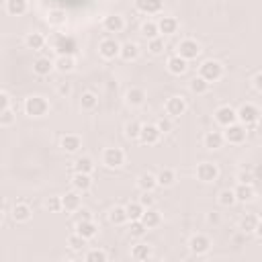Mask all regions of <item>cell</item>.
<instances>
[{
  "label": "cell",
  "mask_w": 262,
  "mask_h": 262,
  "mask_svg": "<svg viewBox=\"0 0 262 262\" xmlns=\"http://www.w3.org/2000/svg\"><path fill=\"white\" fill-rule=\"evenodd\" d=\"M158 29H160V35H174L178 31V21L174 17H162L158 21Z\"/></svg>",
  "instance_id": "4316f807"
},
{
  "label": "cell",
  "mask_w": 262,
  "mask_h": 262,
  "mask_svg": "<svg viewBox=\"0 0 262 262\" xmlns=\"http://www.w3.org/2000/svg\"><path fill=\"white\" fill-rule=\"evenodd\" d=\"M109 221H111L113 225H123V223H127V221H129L127 209H125V207H113L111 213H109Z\"/></svg>",
  "instance_id": "8d00e7d4"
},
{
  "label": "cell",
  "mask_w": 262,
  "mask_h": 262,
  "mask_svg": "<svg viewBox=\"0 0 262 262\" xmlns=\"http://www.w3.org/2000/svg\"><path fill=\"white\" fill-rule=\"evenodd\" d=\"M199 76L205 78L207 82H217L223 76V66L217 60H205L199 68Z\"/></svg>",
  "instance_id": "3957f363"
},
{
  "label": "cell",
  "mask_w": 262,
  "mask_h": 262,
  "mask_svg": "<svg viewBox=\"0 0 262 262\" xmlns=\"http://www.w3.org/2000/svg\"><path fill=\"white\" fill-rule=\"evenodd\" d=\"M140 131H142V123H138V121H131L125 125V136L129 140H140Z\"/></svg>",
  "instance_id": "7dc6e473"
},
{
  "label": "cell",
  "mask_w": 262,
  "mask_h": 262,
  "mask_svg": "<svg viewBox=\"0 0 262 262\" xmlns=\"http://www.w3.org/2000/svg\"><path fill=\"white\" fill-rule=\"evenodd\" d=\"M164 109H166V115H168V117L176 119V117H180V115L187 113V100H185L182 96H170V98L166 100Z\"/></svg>",
  "instance_id": "7c38bea8"
},
{
  "label": "cell",
  "mask_w": 262,
  "mask_h": 262,
  "mask_svg": "<svg viewBox=\"0 0 262 262\" xmlns=\"http://www.w3.org/2000/svg\"><path fill=\"white\" fill-rule=\"evenodd\" d=\"M140 203H142L146 209H150V207H154L156 199H154V195H152L150 191H144V193H142V197H140Z\"/></svg>",
  "instance_id": "f5cc1de1"
},
{
  "label": "cell",
  "mask_w": 262,
  "mask_h": 262,
  "mask_svg": "<svg viewBox=\"0 0 262 262\" xmlns=\"http://www.w3.org/2000/svg\"><path fill=\"white\" fill-rule=\"evenodd\" d=\"M217 176H219V168H217V164H213V162H201L199 166H197V178L201 180V182H215L217 180Z\"/></svg>",
  "instance_id": "9c48e42d"
},
{
  "label": "cell",
  "mask_w": 262,
  "mask_h": 262,
  "mask_svg": "<svg viewBox=\"0 0 262 262\" xmlns=\"http://www.w3.org/2000/svg\"><path fill=\"white\" fill-rule=\"evenodd\" d=\"M138 187H140L142 193H144V191H150V193H152V191L158 187V176L152 174V172H144V174L138 176Z\"/></svg>",
  "instance_id": "484cf974"
},
{
  "label": "cell",
  "mask_w": 262,
  "mask_h": 262,
  "mask_svg": "<svg viewBox=\"0 0 262 262\" xmlns=\"http://www.w3.org/2000/svg\"><path fill=\"white\" fill-rule=\"evenodd\" d=\"M5 109H11V96L9 92H0V111Z\"/></svg>",
  "instance_id": "11a10c76"
},
{
  "label": "cell",
  "mask_w": 262,
  "mask_h": 262,
  "mask_svg": "<svg viewBox=\"0 0 262 262\" xmlns=\"http://www.w3.org/2000/svg\"><path fill=\"white\" fill-rule=\"evenodd\" d=\"M207 223H209V225H219V223H221V215H219L217 211L207 213Z\"/></svg>",
  "instance_id": "9f6ffc18"
},
{
  "label": "cell",
  "mask_w": 262,
  "mask_h": 262,
  "mask_svg": "<svg viewBox=\"0 0 262 262\" xmlns=\"http://www.w3.org/2000/svg\"><path fill=\"white\" fill-rule=\"evenodd\" d=\"M146 98H148V96H146V90L140 88V86L129 88L127 94H125V100H127L129 107H142V104L146 102Z\"/></svg>",
  "instance_id": "2e32d148"
},
{
  "label": "cell",
  "mask_w": 262,
  "mask_h": 262,
  "mask_svg": "<svg viewBox=\"0 0 262 262\" xmlns=\"http://www.w3.org/2000/svg\"><path fill=\"white\" fill-rule=\"evenodd\" d=\"M17 115L13 113V109H5V111H0V127H11L15 123Z\"/></svg>",
  "instance_id": "f907efd6"
},
{
  "label": "cell",
  "mask_w": 262,
  "mask_h": 262,
  "mask_svg": "<svg viewBox=\"0 0 262 262\" xmlns=\"http://www.w3.org/2000/svg\"><path fill=\"white\" fill-rule=\"evenodd\" d=\"M25 43H27V47H29V49L39 51V49H43V45H45V37H43L41 33L33 31V33H29V35L25 37Z\"/></svg>",
  "instance_id": "836d02e7"
},
{
  "label": "cell",
  "mask_w": 262,
  "mask_h": 262,
  "mask_svg": "<svg viewBox=\"0 0 262 262\" xmlns=\"http://www.w3.org/2000/svg\"><path fill=\"white\" fill-rule=\"evenodd\" d=\"M80 107H82V111H94L98 107V96L94 92H82Z\"/></svg>",
  "instance_id": "ab89813d"
},
{
  "label": "cell",
  "mask_w": 262,
  "mask_h": 262,
  "mask_svg": "<svg viewBox=\"0 0 262 262\" xmlns=\"http://www.w3.org/2000/svg\"><path fill=\"white\" fill-rule=\"evenodd\" d=\"M148 231V227L144 225L142 219H136V221H129V233L134 235V238H142L144 233Z\"/></svg>",
  "instance_id": "c3c4849f"
},
{
  "label": "cell",
  "mask_w": 262,
  "mask_h": 262,
  "mask_svg": "<svg viewBox=\"0 0 262 262\" xmlns=\"http://www.w3.org/2000/svg\"><path fill=\"white\" fill-rule=\"evenodd\" d=\"M13 219L17 221V223H27L31 217H33V209L27 205V203H17L15 207H13Z\"/></svg>",
  "instance_id": "7402d4cb"
},
{
  "label": "cell",
  "mask_w": 262,
  "mask_h": 262,
  "mask_svg": "<svg viewBox=\"0 0 262 262\" xmlns=\"http://www.w3.org/2000/svg\"><path fill=\"white\" fill-rule=\"evenodd\" d=\"M254 233H256V235H258V238L262 240V219L258 221V225H256V231H254Z\"/></svg>",
  "instance_id": "94428289"
},
{
  "label": "cell",
  "mask_w": 262,
  "mask_h": 262,
  "mask_svg": "<svg viewBox=\"0 0 262 262\" xmlns=\"http://www.w3.org/2000/svg\"><path fill=\"white\" fill-rule=\"evenodd\" d=\"M260 115H262L260 109L256 104H252V102H246V104H242L238 109V121L244 123L246 127H254L260 121Z\"/></svg>",
  "instance_id": "277c9868"
},
{
  "label": "cell",
  "mask_w": 262,
  "mask_h": 262,
  "mask_svg": "<svg viewBox=\"0 0 262 262\" xmlns=\"http://www.w3.org/2000/svg\"><path fill=\"white\" fill-rule=\"evenodd\" d=\"M211 238L209 235H205V233H195L191 240H189V250L193 252V254H197V256H203V254H207L209 250H211Z\"/></svg>",
  "instance_id": "8992f818"
},
{
  "label": "cell",
  "mask_w": 262,
  "mask_h": 262,
  "mask_svg": "<svg viewBox=\"0 0 262 262\" xmlns=\"http://www.w3.org/2000/svg\"><path fill=\"white\" fill-rule=\"evenodd\" d=\"M164 37H156V39H148V51L152 56H160L164 54Z\"/></svg>",
  "instance_id": "f6af8a7d"
},
{
  "label": "cell",
  "mask_w": 262,
  "mask_h": 262,
  "mask_svg": "<svg viewBox=\"0 0 262 262\" xmlns=\"http://www.w3.org/2000/svg\"><path fill=\"white\" fill-rule=\"evenodd\" d=\"M142 35H144L146 39H156V37H160L158 23H156V21H146V23L142 25Z\"/></svg>",
  "instance_id": "b9f144b4"
},
{
  "label": "cell",
  "mask_w": 262,
  "mask_h": 262,
  "mask_svg": "<svg viewBox=\"0 0 262 262\" xmlns=\"http://www.w3.org/2000/svg\"><path fill=\"white\" fill-rule=\"evenodd\" d=\"M217 201H219V205H221V207H233V205L238 203V199H235V191H231V189L221 191V193H219V197H217Z\"/></svg>",
  "instance_id": "7bdbcfd3"
},
{
  "label": "cell",
  "mask_w": 262,
  "mask_h": 262,
  "mask_svg": "<svg viewBox=\"0 0 262 262\" xmlns=\"http://www.w3.org/2000/svg\"><path fill=\"white\" fill-rule=\"evenodd\" d=\"M252 82H254V88L262 94V72H258V74L254 76V80H252Z\"/></svg>",
  "instance_id": "680465c9"
},
{
  "label": "cell",
  "mask_w": 262,
  "mask_h": 262,
  "mask_svg": "<svg viewBox=\"0 0 262 262\" xmlns=\"http://www.w3.org/2000/svg\"><path fill=\"white\" fill-rule=\"evenodd\" d=\"M156 176H158V187H172L176 182V172L172 168H162Z\"/></svg>",
  "instance_id": "d590c367"
},
{
  "label": "cell",
  "mask_w": 262,
  "mask_h": 262,
  "mask_svg": "<svg viewBox=\"0 0 262 262\" xmlns=\"http://www.w3.org/2000/svg\"><path fill=\"white\" fill-rule=\"evenodd\" d=\"M102 164H104L107 168H111V170L121 168V166L125 164V152H123L121 148H107V150L102 152Z\"/></svg>",
  "instance_id": "5b68a950"
},
{
  "label": "cell",
  "mask_w": 262,
  "mask_h": 262,
  "mask_svg": "<svg viewBox=\"0 0 262 262\" xmlns=\"http://www.w3.org/2000/svg\"><path fill=\"white\" fill-rule=\"evenodd\" d=\"M223 136H225V142L227 144H231V146H240V144H244L246 142V138H248V127L244 125V123H233V125H229V127H225V131H223Z\"/></svg>",
  "instance_id": "7a4b0ae2"
},
{
  "label": "cell",
  "mask_w": 262,
  "mask_h": 262,
  "mask_svg": "<svg viewBox=\"0 0 262 262\" xmlns=\"http://www.w3.org/2000/svg\"><path fill=\"white\" fill-rule=\"evenodd\" d=\"M223 144H225V136L221 134V131H207L205 138H203V146L207 150H211V152L213 150H221Z\"/></svg>",
  "instance_id": "5bb4252c"
},
{
  "label": "cell",
  "mask_w": 262,
  "mask_h": 262,
  "mask_svg": "<svg viewBox=\"0 0 262 262\" xmlns=\"http://www.w3.org/2000/svg\"><path fill=\"white\" fill-rule=\"evenodd\" d=\"M80 148H82V140H80V136H76V134H68V136H64V138H62V150H64L66 154H76V152H80Z\"/></svg>",
  "instance_id": "44dd1931"
},
{
  "label": "cell",
  "mask_w": 262,
  "mask_h": 262,
  "mask_svg": "<svg viewBox=\"0 0 262 262\" xmlns=\"http://www.w3.org/2000/svg\"><path fill=\"white\" fill-rule=\"evenodd\" d=\"M94 170V162L90 156H80L76 162H74V172H84V174H92Z\"/></svg>",
  "instance_id": "e575fe53"
},
{
  "label": "cell",
  "mask_w": 262,
  "mask_h": 262,
  "mask_svg": "<svg viewBox=\"0 0 262 262\" xmlns=\"http://www.w3.org/2000/svg\"><path fill=\"white\" fill-rule=\"evenodd\" d=\"M142 221H144V225H146L148 229H154V227H158V225L162 223V215H160V211H156L154 207H150V209L144 211Z\"/></svg>",
  "instance_id": "83f0119b"
},
{
  "label": "cell",
  "mask_w": 262,
  "mask_h": 262,
  "mask_svg": "<svg viewBox=\"0 0 262 262\" xmlns=\"http://www.w3.org/2000/svg\"><path fill=\"white\" fill-rule=\"evenodd\" d=\"M84 219H92V215H90V211L88 209H78V221H84Z\"/></svg>",
  "instance_id": "91938a15"
},
{
  "label": "cell",
  "mask_w": 262,
  "mask_h": 262,
  "mask_svg": "<svg viewBox=\"0 0 262 262\" xmlns=\"http://www.w3.org/2000/svg\"><path fill=\"white\" fill-rule=\"evenodd\" d=\"M72 187H74V191H78V193H88V191L92 189V178H90V174L74 172V176H72Z\"/></svg>",
  "instance_id": "e0dca14e"
},
{
  "label": "cell",
  "mask_w": 262,
  "mask_h": 262,
  "mask_svg": "<svg viewBox=\"0 0 262 262\" xmlns=\"http://www.w3.org/2000/svg\"><path fill=\"white\" fill-rule=\"evenodd\" d=\"M258 221H260V217H258V215H254V213H246V215L242 217V221H240V229H242L244 233H254V231H256Z\"/></svg>",
  "instance_id": "1f68e13d"
},
{
  "label": "cell",
  "mask_w": 262,
  "mask_h": 262,
  "mask_svg": "<svg viewBox=\"0 0 262 262\" xmlns=\"http://www.w3.org/2000/svg\"><path fill=\"white\" fill-rule=\"evenodd\" d=\"M72 92V86H70V82H62L60 86H58V94L60 96H68Z\"/></svg>",
  "instance_id": "6f0895ef"
},
{
  "label": "cell",
  "mask_w": 262,
  "mask_h": 262,
  "mask_svg": "<svg viewBox=\"0 0 262 262\" xmlns=\"http://www.w3.org/2000/svg\"><path fill=\"white\" fill-rule=\"evenodd\" d=\"M45 207L49 213H60V211H64V201H62V197H49L45 201Z\"/></svg>",
  "instance_id": "681fc988"
},
{
  "label": "cell",
  "mask_w": 262,
  "mask_h": 262,
  "mask_svg": "<svg viewBox=\"0 0 262 262\" xmlns=\"http://www.w3.org/2000/svg\"><path fill=\"white\" fill-rule=\"evenodd\" d=\"M189 88H191V92H193V94L201 96V94H207V92H209L211 82H207V80H205V78H201V76H195V78L189 82Z\"/></svg>",
  "instance_id": "f546056e"
},
{
  "label": "cell",
  "mask_w": 262,
  "mask_h": 262,
  "mask_svg": "<svg viewBox=\"0 0 262 262\" xmlns=\"http://www.w3.org/2000/svg\"><path fill=\"white\" fill-rule=\"evenodd\" d=\"M215 123H217V125H221L223 129H225V127H229V125H233V123H238V111H235V109H231L229 104L219 107V109L215 111Z\"/></svg>",
  "instance_id": "ba28073f"
},
{
  "label": "cell",
  "mask_w": 262,
  "mask_h": 262,
  "mask_svg": "<svg viewBox=\"0 0 262 262\" xmlns=\"http://www.w3.org/2000/svg\"><path fill=\"white\" fill-rule=\"evenodd\" d=\"M166 66H168V72L174 74V76H182V74L187 72V68H189V66H187V60L180 58L178 54L172 56V58H168V64H166Z\"/></svg>",
  "instance_id": "d4e9b609"
},
{
  "label": "cell",
  "mask_w": 262,
  "mask_h": 262,
  "mask_svg": "<svg viewBox=\"0 0 262 262\" xmlns=\"http://www.w3.org/2000/svg\"><path fill=\"white\" fill-rule=\"evenodd\" d=\"M102 27L107 33H121L125 29V21L121 15H109V17H104Z\"/></svg>",
  "instance_id": "ffe728a7"
},
{
  "label": "cell",
  "mask_w": 262,
  "mask_h": 262,
  "mask_svg": "<svg viewBox=\"0 0 262 262\" xmlns=\"http://www.w3.org/2000/svg\"><path fill=\"white\" fill-rule=\"evenodd\" d=\"M62 201H64V211L66 213H78V209L82 207V201H80V193L78 191L66 193L62 197Z\"/></svg>",
  "instance_id": "d6986e66"
},
{
  "label": "cell",
  "mask_w": 262,
  "mask_h": 262,
  "mask_svg": "<svg viewBox=\"0 0 262 262\" xmlns=\"http://www.w3.org/2000/svg\"><path fill=\"white\" fill-rule=\"evenodd\" d=\"M54 68H56V62H51L49 58H37L33 62V72L37 76H49L54 72Z\"/></svg>",
  "instance_id": "603a6c76"
},
{
  "label": "cell",
  "mask_w": 262,
  "mask_h": 262,
  "mask_svg": "<svg viewBox=\"0 0 262 262\" xmlns=\"http://www.w3.org/2000/svg\"><path fill=\"white\" fill-rule=\"evenodd\" d=\"M127 217H129V221H136V219H142L144 217V211H146V207L140 203V201H134V203H129L127 207Z\"/></svg>",
  "instance_id": "f35d334b"
},
{
  "label": "cell",
  "mask_w": 262,
  "mask_h": 262,
  "mask_svg": "<svg viewBox=\"0 0 262 262\" xmlns=\"http://www.w3.org/2000/svg\"><path fill=\"white\" fill-rule=\"evenodd\" d=\"M131 258L134 260H148L152 258V248L148 244H136L131 248Z\"/></svg>",
  "instance_id": "74e56055"
},
{
  "label": "cell",
  "mask_w": 262,
  "mask_h": 262,
  "mask_svg": "<svg viewBox=\"0 0 262 262\" xmlns=\"http://www.w3.org/2000/svg\"><path fill=\"white\" fill-rule=\"evenodd\" d=\"M125 62H134V60H138V56H140V45L138 43H134V41H127V43H123L121 45V54H119Z\"/></svg>",
  "instance_id": "f1b7e54d"
},
{
  "label": "cell",
  "mask_w": 262,
  "mask_h": 262,
  "mask_svg": "<svg viewBox=\"0 0 262 262\" xmlns=\"http://www.w3.org/2000/svg\"><path fill=\"white\" fill-rule=\"evenodd\" d=\"M164 3L162 0H136V9L144 15H158L162 13Z\"/></svg>",
  "instance_id": "9a60e30c"
},
{
  "label": "cell",
  "mask_w": 262,
  "mask_h": 262,
  "mask_svg": "<svg viewBox=\"0 0 262 262\" xmlns=\"http://www.w3.org/2000/svg\"><path fill=\"white\" fill-rule=\"evenodd\" d=\"M238 182L252 185V182H254V174H252L250 170H240V174H238Z\"/></svg>",
  "instance_id": "db71d44e"
},
{
  "label": "cell",
  "mask_w": 262,
  "mask_h": 262,
  "mask_svg": "<svg viewBox=\"0 0 262 262\" xmlns=\"http://www.w3.org/2000/svg\"><path fill=\"white\" fill-rule=\"evenodd\" d=\"M158 127H160V131H162V134H168V131H172V129H174L172 117H162V119L158 121Z\"/></svg>",
  "instance_id": "816d5d0a"
},
{
  "label": "cell",
  "mask_w": 262,
  "mask_h": 262,
  "mask_svg": "<svg viewBox=\"0 0 262 262\" xmlns=\"http://www.w3.org/2000/svg\"><path fill=\"white\" fill-rule=\"evenodd\" d=\"M76 231L80 235H84L86 240H92L96 233H98V225L92 221V219H84V221H78L76 223Z\"/></svg>",
  "instance_id": "cb8c5ba5"
},
{
  "label": "cell",
  "mask_w": 262,
  "mask_h": 262,
  "mask_svg": "<svg viewBox=\"0 0 262 262\" xmlns=\"http://www.w3.org/2000/svg\"><path fill=\"white\" fill-rule=\"evenodd\" d=\"M98 54H100L102 60H115V58L121 54V43H117L113 37L102 39V41L98 43Z\"/></svg>",
  "instance_id": "8fae6325"
},
{
  "label": "cell",
  "mask_w": 262,
  "mask_h": 262,
  "mask_svg": "<svg viewBox=\"0 0 262 262\" xmlns=\"http://www.w3.org/2000/svg\"><path fill=\"white\" fill-rule=\"evenodd\" d=\"M7 13L11 17H23L27 13V0H7Z\"/></svg>",
  "instance_id": "4dcf8cb0"
},
{
  "label": "cell",
  "mask_w": 262,
  "mask_h": 262,
  "mask_svg": "<svg viewBox=\"0 0 262 262\" xmlns=\"http://www.w3.org/2000/svg\"><path fill=\"white\" fill-rule=\"evenodd\" d=\"M176 49H178V56L185 58L187 62L197 60L199 54H201V45H199V41H195V39H182Z\"/></svg>",
  "instance_id": "52a82bcc"
},
{
  "label": "cell",
  "mask_w": 262,
  "mask_h": 262,
  "mask_svg": "<svg viewBox=\"0 0 262 262\" xmlns=\"http://www.w3.org/2000/svg\"><path fill=\"white\" fill-rule=\"evenodd\" d=\"M86 242H88V240H86L84 235H80L78 231H76V233H72V235H68V246H70V250H74V252L84 250Z\"/></svg>",
  "instance_id": "ee69618b"
},
{
  "label": "cell",
  "mask_w": 262,
  "mask_h": 262,
  "mask_svg": "<svg viewBox=\"0 0 262 262\" xmlns=\"http://www.w3.org/2000/svg\"><path fill=\"white\" fill-rule=\"evenodd\" d=\"M162 138V131L158 125H142V131H140V142L144 146H156Z\"/></svg>",
  "instance_id": "30bf717a"
},
{
  "label": "cell",
  "mask_w": 262,
  "mask_h": 262,
  "mask_svg": "<svg viewBox=\"0 0 262 262\" xmlns=\"http://www.w3.org/2000/svg\"><path fill=\"white\" fill-rule=\"evenodd\" d=\"M76 41L72 39V37H68V35H60L58 39H56V51H58V56H74L76 54Z\"/></svg>",
  "instance_id": "4fadbf2b"
},
{
  "label": "cell",
  "mask_w": 262,
  "mask_h": 262,
  "mask_svg": "<svg viewBox=\"0 0 262 262\" xmlns=\"http://www.w3.org/2000/svg\"><path fill=\"white\" fill-rule=\"evenodd\" d=\"M84 260L86 262H107L109 260V254L104 250H88L84 254Z\"/></svg>",
  "instance_id": "bcb514c9"
},
{
  "label": "cell",
  "mask_w": 262,
  "mask_h": 262,
  "mask_svg": "<svg viewBox=\"0 0 262 262\" xmlns=\"http://www.w3.org/2000/svg\"><path fill=\"white\" fill-rule=\"evenodd\" d=\"M233 191H235L238 203H252L254 197H256L254 187H252V185H246V182H238V187H235Z\"/></svg>",
  "instance_id": "ac0fdd59"
},
{
  "label": "cell",
  "mask_w": 262,
  "mask_h": 262,
  "mask_svg": "<svg viewBox=\"0 0 262 262\" xmlns=\"http://www.w3.org/2000/svg\"><path fill=\"white\" fill-rule=\"evenodd\" d=\"M47 23H49L51 27H64V25H66V13H64V11H60V9L49 11V15H47Z\"/></svg>",
  "instance_id": "60d3db41"
},
{
  "label": "cell",
  "mask_w": 262,
  "mask_h": 262,
  "mask_svg": "<svg viewBox=\"0 0 262 262\" xmlns=\"http://www.w3.org/2000/svg\"><path fill=\"white\" fill-rule=\"evenodd\" d=\"M23 107H25V113H27L29 117H35V119L45 117V115L49 113V102H47V98H45V96H39V94L29 96Z\"/></svg>",
  "instance_id": "6da1fadb"
},
{
  "label": "cell",
  "mask_w": 262,
  "mask_h": 262,
  "mask_svg": "<svg viewBox=\"0 0 262 262\" xmlns=\"http://www.w3.org/2000/svg\"><path fill=\"white\" fill-rule=\"evenodd\" d=\"M76 68V60L74 56H60L58 62H56V70L62 72V74H70L72 70Z\"/></svg>",
  "instance_id": "d6a6232c"
}]
</instances>
